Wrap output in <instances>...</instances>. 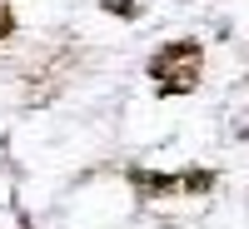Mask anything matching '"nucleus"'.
Wrapping results in <instances>:
<instances>
[{
  "mask_svg": "<svg viewBox=\"0 0 249 229\" xmlns=\"http://www.w3.org/2000/svg\"><path fill=\"white\" fill-rule=\"evenodd\" d=\"M100 10H105V15H115V20H140L144 0H100Z\"/></svg>",
  "mask_w": 249,
  "mask_h": 229,
  "instance_id": "4",
  "label": "nucleus"
},
{
  "mask_svg": "<svg viewBox=\"0 0 249 229\" xmlns=\"http://www.w3.org/2000/svg\"><path fill=\"white\" fill-rule=\"evenodd\" d=\"M130 184H135L140 199H164V194H175V175H164V170H130Z\"/></svg>",
  "mask_w": 249,
  "mask_h": 229,
  "instance_id": "2",
  "label": "nucleus"
},
{
  "mask_svg": "<svg viewBox=\"0 0 249 229\" xmlns=\"http://www.w3.org/2000/svg\"><path fill=\"white\" fill-rule=\"evenodd\" d=\"M10 35H15V10L0 0V40H10Z\"/></svg>",
  "mask_w": 249,
  "mask_h": 229,
  "instance_id": "5",
  "label": "nucleus"
},
{
  "mask_svg": "<svg viewBox=\"0 0 249 229\" xmlns=\"http://www.w3.org/2000/svg\"><path fill=\"white\" fill-rule=\"evenodd\" d=\"M175 190L179 194H210L214 190V170H184V175H175Z\"/></svg>",
  "mask_w": 249,
  "mask_h": 229,
  "instance_id": "3",
  "label": "nucleus"
},
{
  "mask_svg": "<svg viewBox=\"0 0 249 229\" xmlns=\"http://www.w3.org/2000/svg\"><path fill=\"white\" fill-rule=\"evenodd\" d=\"M204 80V45L199 40H164L150 55V85L155 95L175 100V95H195Z\"/></svg>",
  "mask_w": 249,
  "mask_h": 229,
  "instance_id": "1",
  "label": "nucleus"
}]
</instances>
